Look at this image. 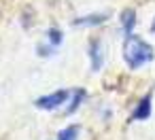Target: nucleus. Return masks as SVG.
<instances>
[{
  "label": "nucleus",
  "mask_w": 155,
  "mask_h": 140,
  "mask_svg": "<svg viewBox=\"0 0 155 140\" xmlns=\"http://www.w3.org/2000/svg\"><path fill=\"white\" fill-rule=\"evenodd\" d=\"M153 60H155V49L147 41H142L136 34L125 36V43H123V62L127 64L130 70H138V68L147 66Z\"/></svg>",
  "instance_id": "f257e3e1"
},
{
  "label": "nucleus",
  "mask_w": 155,
  "mask_h": 140,
  "mask_svg": "<svg viewBox=\"0 0 155 140\" xmlns=\"http://www.w3.org/2000/svg\"><path fill=\"white\" fill-rule=\"evenodd\" d=\"M134 26H136V11L134 9H125L121 13V30L125 36L134 34Z\"/></svg>",
  "instance_id": "423d86ee"
},
{
  "label": "nucleus",
  "mask_w": 155,
  "mask_h": 140,
  "mask_svg": "<svg viewBox=\"0 0 155 140\" xmlns=\"http://www.w3.org/2000/svg\"><path fill=\"white\" fill-rule=\"evenodd\" d=\"M87 55H89V66L94 72H98L104 66V45L98 38H91L87 45Z\"/></svg>",
  "instance_id": "7ed1b4c3"
},
{
  "label": "nucleus",
  "mask_w": 155,
  "mask_h": 140,
  "mask_svg": "<svg viewBox=\"0 0 155 140\" xmlns=\"http://www.w3.org/2000/svg\"><path fill=\"white\" fill-rule=\"evenodd\" d=\"M55 140H79V125H68L58 132Z\"/></svg>",
  "instance_id": "6e6552de"
},
{
  "label": "nucleus",
  "mask_w": 155,
  "mask_h": 140,
  "mask_svg": "<svg viewBox=\"0 0 155 140\" xmlns=\"http://www.w3.org/2000/svg\"><path fill=\"white\" fill-rule=\"evenodd\" d=\"M151 112H153V96L147 93V96L140 98V102L136 104V108H134L130 121H147V119L151 117Z\"/></svg>",
  "instance_id": "20e7f679"
},
{
  "label": "nucleus",
  "mask_w": 155,
  "mask_h": 140,
  "mask_svg": "<svg viewBox=\"0 0 155 140\" xmlns=\"http://www.w3.org/2000/svg\"><path fill=\"white\" fill-rule=\"evenodd\" d=\"M85 98H87V91H85L83 87L74 89V91L70 93V104H68V108H66V115H74V112L81 108V104H83Z\"/></svg>",
  "instance_id": "0eeeda50"
},
{
  "label": "nucleus",
  "mask_w": 155,
  "mask_h": 140,
  "mask_svg": "<svg viewBox=\"0 0 155 140\" xmlns=\"http://www.w3.org/2000/svg\"><path fill=\"white\" fill-rule=\"evenodd\" d=\"M45 36H47V45H49V47H53V49H55V47H60V45H62V41H64V36H62V32H60L58 28L47 30V34H45Z\"/></svg>",
  "instance_id": "1a4fd4ad"
},
{
  "label": "nucleus",
  "mask_w": 155,
  "mask_h": 140,
  "mask_svg": "<svg viewBox=\"0 0 155 140\" xmlns=\"http://www.w3.org/2000/svg\"><path fill=\"white\" fill-rule=\"evenodd\" d=\"M106 19H108V15L106 13H91V15H83V17H77L74 21H72V26H83V28H96V26H102V24H106Z\"/></svg>",
  "instance_id": "39448f33"
},
{
  "label": "nucleus",
  "mask_w": 155,
  "mask_h": 140,
  "mask_svg": "<svg viewBox=\"0 0 155 140\" xmlns=\"http://www.w3.org/2000/svg\"><path fill=\"white\" fill-rule=\"evenodd\" d=\"M151 32H155V19H153V24H151Z\"/></svg>",
  "instance_id": "9d476101"
},
{
  "label": "nucleus",
  "mask_w": 155,
  "mask_h": 140,
  "mask_svg": "<svg viewBox=\"0 0 155 140\" xmlns=\"http://www.w3.org/2000/svg\"><path fill=\"white\" fill-rule=\"evenodd\" d=\"M68 98H70V91H68V89H58V91H53V93L41 96V98L34 102V106H36L38 110H55V108H60L62 104H66Z\"/></svg>",
  "instance_id": "f03ea898"
}]
</instances>
